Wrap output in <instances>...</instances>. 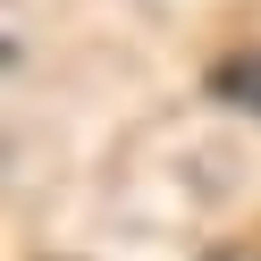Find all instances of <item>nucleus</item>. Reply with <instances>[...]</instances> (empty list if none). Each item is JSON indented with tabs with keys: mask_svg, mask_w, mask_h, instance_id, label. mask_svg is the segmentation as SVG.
Segmentation results:
<instances>
[{
	"mask_svg": "<svg viewBox=\"0 0 261 261\" xmlns=\"http://www.w3.org/2000/svg\"><path fill=\"white\" fill-rule=\"evenodd\" d=\"M211 101H227V110H253V118H261V51H236V59H219V68H211Z\"/></svg>",
	"mask_w": 261,
	"mask_h": 261,
	"instance_id": "1",
	"label": "nucleus"
},
{
	"mask_svg": "<svg viewBox=\"0 0 261 261\" xmlns=\"http://www.w3.org/2000/svg\"><path fill=\"white\" fill-rule=\"evenodd\" d=\"M211 261H261V253H253V244H219Z\"/></svg>",
	"mask_w": 261,
	"mask_h": 261,
	"instance_id": "2",
	"label": "nucleus"
}]
</instances>
